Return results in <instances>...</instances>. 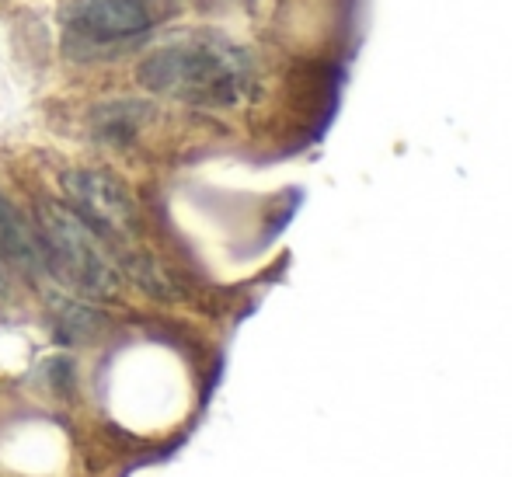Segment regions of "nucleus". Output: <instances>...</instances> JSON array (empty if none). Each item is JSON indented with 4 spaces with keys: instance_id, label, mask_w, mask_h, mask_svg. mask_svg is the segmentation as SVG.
I'll use <instances>...</instances> for the list:
<instances>
[{
    "instance_id": "obj_7",
    "label": "nucleus",
    "mask_w": 512,
    "mask_h": 477,
    "mask_svg": "<svg viewBox=\"0 0 512 477\" xmlns=\"http://www.w3.org/2000/svg\"><path fill=\"white\" fill-rule=\"evenodd\" d=\"M196 7H227V4H237V0H192Z\"/></svg>"
},
{
    "instance_id": "obj_1",
    "label": "nucleus",
    "mask_w": 512,
    "mask_h": 477,
    "mask_svg": "<svg viewBox=\"0 0 512 477\" xmlns=\"http://www.w3.org/2000/svg\"><path fill=\"white\" fill-rule=\"evenodd\" d=\"M136 81L154 98L227 112L255 95L258 63L248 46L216 28H178L140 56Z\"/></svg>"
},
{
    "instance_id": "obj_5",
    "label": "nucleus",
    "mask_w": 512,
    "mask_h": 477,
    "mask_svg": "<svg viewBox=\"0 0 512 477\" xmlns=\"http://www.w3.org/2000/svg\"><path fill=\"white\" fill-rule=\"evenodd\" d=\"M0 272L21 276L28 283H49L46 255H42V237L35 220L0 192Z\"/></svg>"
},
{
    "instance_id": "obj_6",
    "label": "nucleus",
    "mask_w": 512,
    "mask_h": 477,
    "mask_svg": "<svg viewBox=\"0 0 512 477\" xmlns=\"http://www.w3.org/2000/svg\"><path fill=\"white\" fill-rule=\"evenodd\" d=\"M150 112H154L150 101H102L91 112V140L105 143V147H129L143 133Z\"/></svg>"
},
{
    "instance_id": "obj_2",
    "label": "nucleus",
    "mask_w": 512,
    "mask_h": 477,
    "mask_svg": "<svg viewBox=\"0 0 512 477\" xmlns=\"http://www.w3.org/2000/svg\"><path fill=\"white\" fill-rule=\"evenodd\" d=\"M60 192L63 202L98 234V241L115 258L122 276H129L150 293H157L164 286L161 265L140 244L143 209L119 175L102 168H63Z\"/></svg>"
},
{
    "instance_id": "obj_8",
    "label": "nucleus",
    "mask_w": 512,
    "mask_h": 477,
    "mask_svg": "<svg viewBox=\"0 0 512 477\" xmlns=\"http://www.w3.org/2000/svg\"><path fill=\"white\" fill-rule=\"evenodd\" d=\"M0 279H4V272H0Z\"/></svg>"
},
{
    "instance_id": "obj_3",
    "label": "nucleus",
    "mask_w": 512,
    "mask_h": 477,
    "mask_svg": "<svg viewBox=\"0 0 512 477\" xmlns=\"http://www.w3.org/2000/svg\"><path fill=\"white\" fill-rule=\"evenodd\" d=\"M35 227H39L42 255L53 283L67 286L81 300H102L119 289L122 272L115 258L67 202H39Z\"/></svg>"
},
{
    "instance_id": "obj_4",
    "label": "nucleus",
    "mask_w": 512,
    "mask_h": 477,
    "mask_svg": "<svg viewBox=\"0 0 512 477\" xmlns=\"http://www.w3.org/2000/svg\"><path fill=\"white\" fill-rule=\"evenodd\" d=\"M63 49L74 60H108L140 46L157 21V0H67Z\"/></svg>"
}]
</instances>
